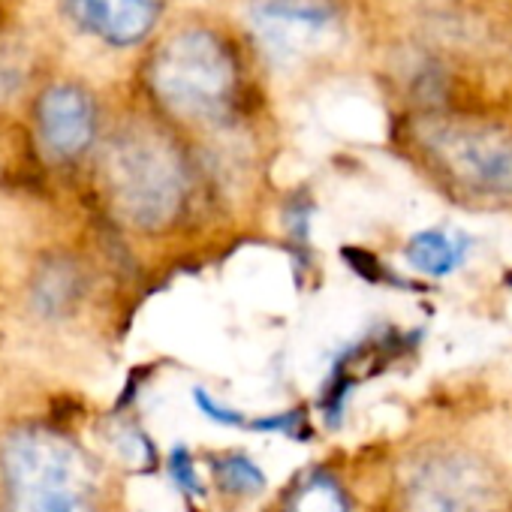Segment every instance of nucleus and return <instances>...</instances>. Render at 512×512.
<instances>
[{
	"label": "nucleus",
	"instance_id": "1",
	"mask_svg": "<svg viewBox=\"0 0 512 512\" xmlns=\"http://www.w3.org/2000/svg\"><path fill=\"white\" fill-rule=\"evenodd\" d=\"M145 82L169 124L202 133H235L253 124L272 85L229 13H196L163 34Z\"/></svg>",
	"mask_w": 512,
	"mask_h": 512
},
{
	"label": "nucleus",
	"instance_id": "2",
	"mask_svg": "<svg viewBox=\"0 0 512 512\" xmlns=\"http://www.w3.org/2000/svg\"><path fill=\"white\" fill-rule=\"evenodd\" d=\"M0 512H106L94 452L52 419L0 428Z\"/></svg>",
	"mask_w": 512,
	"mask_h": 512
},
{
	"label": "nucleus",
	"instance_id": "3",
	"mask_svg": "<svg viewBox=\"0 0 512 512\" xmlns=\"http://www.w3.org/2000/svg\"><path fill=\"white\" fill-rule=\"evenodd\" d=\"M229 16L269 82L332 70L359 52L362 40L356 0H235Z\"/></svg>",
	"mask_w": 512,
	"mask_h": 512
},
{
	"label": "nucleus",
	"instance_id": "4",
	"mask_svg": "<svg viewBox=\"0 0 512 512\" xmlns=\"http://www.w3.org/2000/svg\"><path fill=\"white\" fill-rule=\"evenodd\" d=\"M100 181L121 223L160 232L184 211L193 169L172 130L160 124H130L106 145Z\"/></svg>",
	"mask_w": 512,
	"mask_h": 512
},
{
	"label": "nucleus",
	"instance_id": "5",
	"mask_svg": "<svg viewBox=\"0 0 512 512\" xmlns=\"http://www.w3.org/2000/svg\"><path fill=\"white\" fill-rule=\"evenodd\" d=\"M413 157L461 196L512 202V124L464 109H419L404 127Z\"/></svg>",
	"mask_w": 512,
	"mask_h": 512
},
{
	"label": "nucleus",
	"instance_id": "6",
	"mask_svg": "<svg viewBox=\"0 0 512 512\" xmlns=\"http://www.w3.org/2000/svg\"><path fill=\"white\" fill-rule=\"evenodd\" d=\"M407 512H500L497 485L479 458L443 452L425 458L407 482Z\"/></svg>",
	"mask_w": 512,
	"mask_h": 512
},
{
	"label": "nucleus",
	"instance_id": "7",
	"mask_svg": "<svg viewBox=\"0 0 512 512\" xmlns=\"http://www.w3.org/2000/svg\"><path fill=\"white\" fill-rule=\"evenodd\" d=\"M100 130L97 106L88 91L76 85L49 88L37 103V142L55 163L82 160Z\"/></svg>",
	"mask_w": 512,
	"mask_h": 512
},
{
	"label": "nucleus",
	"instance_id": "8",
	"mask_svg": "<svg viewBox=\"0 0 512 512\" xmlns=\"http://www.w3.org/2000/svg\"><path fill=\"white\" fill-rule=\"evenodd\" d=\"M166 4L169 0H70V10L97 40L133 49L157 34Z\"/></svg>",
	"mask_w": 512,
	"mask_h": 512
},
{
	"label": "nucleus",
	"instance_id": "9",
	"mask_svg": "<svg viewBox=\"0 0 512 512\" xmlns=\"http://www.w3.org/2000/svg\"><path fill=\"white\" fill-rule=\"evenodd\" d=\"M82 302H85L82 266L61 253L43 256L25 287V314L37 326L52 329L70 323Z\"/></svg>",
	"mask_w": 512,
	"mask_h": 512
},
{
	"label": "nucleus",
	"instance_id": "10",
	"mask_svg": "<svg viewBox=\"0 0 512 512\" xmlns=\"http://www.w3.org/2000/svg\"><path fill=\"white\" fill-rule=\"evenodd\" d=\"M467 238L446 229H422L407 241V263L413 272L428 278H446L452 275L467 256Z\"/></svg>",
	"mask_w": 512,
	"mask_h": 512
},
{
	"label": "nucleus",
	"instance_id": "11",
	"mask_svg": "<svg viewBox=\"0 0 512 512\" xmlns=\"http://www.w3.org/2000/svg\"><path fill=\"white\" fill-rule=\"evenodd\" d=\"M214 485L229 494V497H253L266 488V473L256 464L250 455L244 452H229V455H217L208 461Z\"/></svg>",
	"mask_w": 512,
	"mask_h": 512
},
{
	"label": "nucleus",
	"instance_id": "12",
	"mask_svg": "<svg viewBox=\"0 0 512 512\" xmlns=\"http://www.w3.org/2000/svg\"><path fill=\"white\" fill-rule=\"evenodd\" d=\"M284 512H350V497L335 476L311 473L290 491Z\"/></svg>",
	"mask_w": 512,
	"mask_h": 512
},
{
	"label": "nucleus",
	"instance_id": "13",
	"mask_svg": "<svg viewBox=\"0 0 512 512\" xmlns=\"http://www.w3.org/2000/svg\"><path fill=\"white\" fill-rule=\"evenodd\" d=\"M166 473H169L172 485H175L181 494H187V497H205V485H202V479H199V473H196V461H193V455H190L187 446H175V449L169 452V458H166Z\"/></svg>",
	"mask_w": 512,
	"mask_h": 512
},
{
	"label": "nucleus",
	"instance_id": "14",
	"mask_svg": "<svg viewBox=\"0 0 512 512\" xmlns=\"http://www.w3.org/2000/svg\"><path fill=\"white\" fill-rule=\"evenodd\" d=\"M193 404H196V410H199L208 422H214V425H223V428H244V425H250V419H247L241 410L226 407V404L217 401L205 386H196V389H193Z\"/></svg>",
	"mask_w": 512,
	"mask_h": 512
},
{
	"label": "nucleus",
	"instance_id": "15",
	"mask_svg": "<svg viewBox=\"0 0 512 512\" xmlns=\"http://www.w3.org/2000/svg\"><path fill=\"white\" fill-rule=\"evenodd\" d=\"M247 428H253V431H278V434H287V437H296V434H302L305 431V419H302V413L296 410H290V413H275V416H260V419H253Z\"/></svg>",
	"mask_w": 512,
	"mask_h": 512
},
{
	"label": "nucleus",
	"instance_id": "16",
	"mask_svg": "<svg viewBox=\"0 0 512 512\" xmlns=\"http://www.w3.org/2000/svg\"><path fill=\"white\" fill-rule=\"evenodd\" d=\"M223 4H235V0H223Z\"/></svg>",
	"mask_w": 512,
	"mask_h": 512
}]
</instances>
